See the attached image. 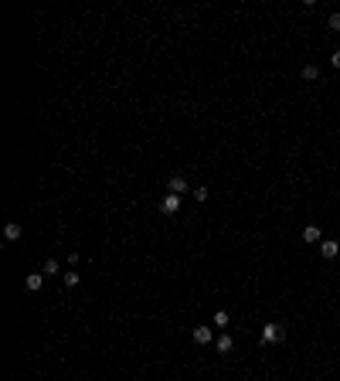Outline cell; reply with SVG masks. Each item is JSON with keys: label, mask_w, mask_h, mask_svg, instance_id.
Masks as SVG:
<instances>
[{"label": "cell", "mask_w": 340, "mask_h": 381, "mask_svg": "<svg viewBox=\"0 0 340 381\" xmlns=\"http://www.w3.org/2000/svg\"><path fill=\"white\" fill-rule=\"evenodd\" d=\"M283 337H286V327L283 324H265L262 334H259V341H262V344H279Z\"/></svg>", "instance_id": "6da1fadb"}, {"label": "cell", "mask_w": 340, "mask_h": 381, "mask_svg": "<svg viewBox=\"0 0 340 381\" xmlns=\"http://www.w3.org/2000/svg\"><path fill=\"white\" fill-rule=\"evenodd\" d=\"M320 255L327 259V262H330V259H337V255H340V242H334V238H323V242H320Z\"/></svg>", "instance_id": "7a4b0ae2"}, {"label": "cell", "mask_w": 340, "mask_h": 381, "mask_svg": "<svg viewBox=\"0 0 340 381\" xmlns=\"http://www.w3.org/2000/svg\"><path fill=\"white\" fill-rule=\"evenodd\" d=\"M160 211H164V214H177V211H180V197H177V194H167V197L160 201Z\"/></svg>", "instance_id": "3957f363"}, {"label": "cell", "mask_w": 340, "mask_h": 381, "mask_svg": "<svg viewBox=\"0 0 340 381\" xmlns=\"http://www.w3.org/2000/svg\"><path fill=\"white\" fill-rule=\"evenodd\" d=\"M24 286H27V289H31V293H38L41 286H44V272H31V276H27V279H24Z\"/></svg>", "instance_id": "277c9868"}, {"label": "cell", "mask_w": 340, "mask_h": 381, "mask_svg": "<svg viewBox=\"0 0 340 381\" xmlns=\"http://www.w3.org/2000/svg\"><path fill=\"white\" fill-rule=\"evenodd\" d=\"M231 347H235V341H231L228 334H221V337L214 341V351H218V354H231Z\"/></svg>", "instance_id": "5b68a950"}, {"label": "cell", "mask_w": 340, "mask_h": 381, "mask_svg": "<svg viewBox=\"0 0 340 381\" xmlns=\"http://www.w3.org/2000/svg\"><path fill=\"white\" fill-rule=\"evenodd\" d=\"M194 344H211V327H194Z\"/></svg>", "instance_id": "8992f818"}, {"label": "cell", "mask_w": 340, "mask_h": 381, "mask_svg": "<svg viewBox=\"0 0 340 381\" xmlns=\"http://www.w3.org/2000/svg\"><path fill=\"white\" fill-rule=\"evenodd\" d=\"M184 190H187V181H184V177H170V194H177V197H180Z\"/></svg>", "instance_id": "52a82bcc"}, {"label": "cell", "mask_w": 340, "mask_h": 381, "mask_svg": "<svg viewBox=\"0 0 340 381\" xmlns=\"http://www.w3.org/2000/svg\"><path fill=\"white\" fill-rule=\"evenodd\" d=\"M303 242H323L320 228H317V225H306V228H303Z\"/></svg>", "instance_id": "ba28073f"}, {"label": "cell", "mask_w": 340, "mask_h": 381, "mask_svg": "<svg viewBox=\"0 0 340 381\" xmlns=\"http://www.w3.org/2000/svg\"><path fill=\"white\" fill-rule=\"evenodd\" d=\"M3 238H10V242H17V238H20V225H17V221H10V225L3 228Z\"/></svg>", "instance_id": "9c48e42d"}, {"label": "cell", "mask_w": 340, "mask_h": 381, "mask_svg": "<svg viewBox=\"0 0 340 381\" xmlns=\"http://www.w3.org/2000/svg\"><path fill=\"white\" fill-rule=\"evenodd\" d=\"M78 283H82V276H78L75 269H72V272H65V286H68V289H75Z\"/></svg>", "instance_id": "30bf717a"}, {"label": "cell", "mask_w": 340, "mask_h": 381, "mask_svg": "<svg viewBox=\"0 0 340 381\" xmlns=\"http://www.w3.org/2000/svg\"><path fill=\"white\" fill-rule=\"evenodd\" d=\"M303 78H306V82L320 78V68H317V65H306V68H303Z\"/></svg>", "instance_id": "8fae6325"}, {"label": "cell", "mask_w": 340, "mask_h": 381, "mask_svg": "<svg viewBox=\"0 0 340 381\" xmlns=\"http://www.w3.org/2000/svg\"><path fill=\"white\" fill-rule=\"evenodd\" d=\"M58 269H61V266H58V259H48V262H44V269H41V272H44V276H55Z\"/></svg>", "instance_id": "7c38bea8"}, {"label": "cell", "mask_w": 340, "mask_h": 381, "mask_svg": "<svg viewBox=\"0 0 340 381\" xmlns=\"http://www.w3.org/2000/svg\"><path fill=\"white\" fill-rule=\"evenodd\" d=\"M327 24H330V31H334V34H340V10H337V14H330V20H327Z\"/></svg>", "instance_id": "4fadbf2b"}, {"label": "cell", "mask_w": 340, "mask_h": 381, "mask_svg": "<svg viewBox=\"0 0 340 381\" xmlns=\"http://www.w3.org/2000/svg\"><path fill=\"white\" fill-rule=\"evenodd\" d=\"M214 327H228V313H225V310L214 313Z\"/></svg>", "instance_id": "5bb4252c"}, {"label": "cell", "mask_w": 340, "mask_h": 381, "mask_svg": "<svg viewBox=\"0 0 340 381\" xmlns=\"http://www.w3.org/2000/svg\"><path fill=\"white\" fill-rule=\"evenodd\" d=\"M194 197L197 201H208V188H194Z\"/></svg>", "instance_id": "9a60e30c"}, {"label": "cell", "mask_w": 340, "mask_h": 381, "mask_svg": "<svg viewBox=\"0 0 340 381\" xmlns=\"http://www.w3.org/2000/svg\"><path fill=\"white\" fill-rule=\"evenodd\" d=\"M330 61H334V68H340V48L334 51V58H330Z\"/></svg>", "instance_id": "2e32d148"}]
</instances>
